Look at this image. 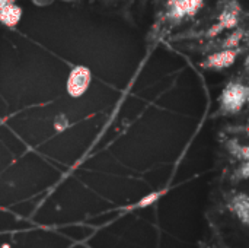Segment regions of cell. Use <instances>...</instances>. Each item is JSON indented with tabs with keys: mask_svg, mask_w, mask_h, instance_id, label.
Masks as SVG:
<instances>
[{
	"mask_svg": "<svg viewBox=\"0 0 249 248\" xmlns=\"http://www.w3.org/2000/svg\"><path fill=\"white\" fill-rule=\"evenodd\" d=\"M249 89L239 83V82H232L229 83L220 96V111L222 114H235L244 108V105L248 101Z\"/></svg>",
	"mask_w": 249,
	"mask_h": 248,
	"instance_id": "6da1fadb",
	"label": "cell"
},
{
	"mask_svg": "<svg viewBox=\"0 0 249 248\" xmlns=\"http://www.w3.org/2000/svg\"><path fill=\"white\" fill-rule=\"evenodd\" d=\"M92 75L90 70L85 66H77L74 67L67 79V94L71 98H80L90 85Z\"/></svg>",
	"mask_w": 249,
	"mask_h": 248,
	"instance_id": "7a4b0ae2",
	"label": "cell"
},
{
	"mask_svg": "<svg viewBox=\"0 0 249 248\" xmlns=\"http://www.w3.org/2000/svg\"><path fill=\"white\" fill-rule=\"evenodd\" d=\"M239 4L232 1L231 6H228L223 13L219 16V23L216 26H213L209 32V37H213L219 32H222L223 29H232L238 25V20H239Z\"/></svg>",
	"mask_w": 249,
	"mask_h": 248,
	"instance_id": "3957f363",
	"label": "cell"
},
{
	"mask_svg": "<svg viewBox=\"0 0 249 248\" xmlns=\"http://www.w3.org/2000/svg\"><path fill=\"white\" fill-rule=\"evenodd\" d=\"M236 56H238V51L236 50H222L219 53H214L212 56H209V58L204 61V67L207 69H216V70H220V69H226L229 66H232L236 60Z\"/></svg>",
	"mask_w": 249,
	"mask_h": 248,
	"instance_id": "277c9868",
	"label": "cell"
},
{
	"mask_svg": "<svg viewBox=\"0 0 249 248\" xmlns=\"http://www.w3.org/2000/svg\"><path fill=\"white\" fill-rule=\"evenodd\" d=\"M203 4V0H175L171 6L169 15L172 19H182L184 16L196 15Z\"/></svg>",
	"mask_w": 249,
	"mask_h": 248,
	"instance_id": "5b68a950",
	"label": "cell"
},
{
	"mask_svg": "<svg viewBox=\"0 0 249 248\" xmlns=\"http://www.w3.org/2000/svg\"><path fill=\"white\" fill-rule=\"evenodd\" d=\"M231 210L238 216V219L242 221V224H248V213H249V203L247 194H238L232 199L231 202Z\"/></svg>",
	"mask_w": 249,
	"mask_h": 248,
	"instance_id": "8992f818",
	"label": "cell"
},
{
	"mask_svg": "<svg viewBox=\"0 0 249 248\" xmlns=\"http://www.w3.org/2000/svg\"><path fill=\"white\" fill-rule=\"evenodd\" d=\"M22 18V10L19 6H16L15 3L4 6L3 9H0V22L7 25V26H15L18 25V22Z\"/></svg>",
	"mask_w": 249,
	"mask_h": 248,
	"instance_id": "52a82bcc",
	"label": "cell"
},
{
	"mask_svg": "<svg viewBox=\"0 0 249 248\" xmlns=\"http://www.w3.org/2000/svg\"><path fill=\"white\" fill-rule=\"evenodd\" d=\"M168 190L165 189V190H159V191H155V193H150V194H147V196H144V197H142L140 200H137L136 203H133V205H128V206H125V208H123V212H133V210H142V209H144V208H149V206H152L153 203H156L165 193H166Z\"/></svg>",
	"mask_w": 249,
	"mask_h": 248,
	"instance_id": "ba28073f",
	"label": "cell"
},
{
	"mask_svg": "<svg viewBox=\"0 0 249 248\" xmlns=\"http://www.w3.org/2000/svg\"><path fill=\"white\" fill-rule=\"evenodd\" d=\"M242 35H244V32L242 31H236V32H233L228 39H225V42H223V48L225 50H235V47L239 44V41L242 39Z\"/></svg>",
	"mask_w": 249,
	"mask_h": 248,
	"instance_id": "9c48e42d",
	"label": "cell"
},
{
	"mask_svg": "<svg viewBox=\"0 0 249 248\" xmlns=\"http://www.w3.org/2000/svg\"><path fill=\"white\" fill-rule=\"evenodd\" d=\"M12 3H13V0H0V9H3L4 6L12 4Z\"/></svg>",
	"mask_w": 249,
	"mask_h": 248,
	"instance_id": "30bf717a",
	"label": "cell"
}]
</instances>
